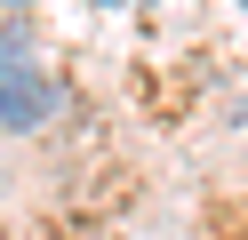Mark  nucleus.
<instances>
[{
    "label": "nucleus",
    "mask_w": 248,
    "mask_h": 240,
    "mask_svg": "<svg viewBox=\"0 0 248 240\" xmlns=\"http://www.w3.org/2000/svg\"><path fill=\"white\" fill-rule=\"evenodd\" d=\"M240 8H248V0H240Z\"/></svg>",
    "instance_id": "3"
},
{
    "label": "nucleus",
    "mask_w": 248,
    "mask_h": 240,
    "mask_svg": "<svg viewBox=\"0 0 248 240\" xmlns=\"http://www.w3.org/2000/svg\"><path fill=\"white\" fill-rule=\"evenodd\" d=\"M48 112H56V88H48V72L32 64V48L0 40V120H8V128H40Z\"/></svg>",
    "instance_id": "1"
},
{
    "label": "nucleus",
    "mask_w": 248,
    "mask_h": 240,
    "mask_svg": "<svg viewBox=\"0 0 248 240\" xmlns=\"http://www.w3.org/2000/svg\"><path fill=\"white\" fill-rule=\"evenodd\" d=\"M96 8H136V0H96Z\"/></svg>",
    "instance_id": "2"
}]
</instances>
